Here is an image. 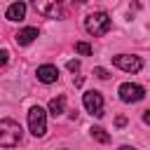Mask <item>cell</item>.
Listing matches in <instances>:
<instances>
[{"label":"cell","instance_id":"obj_11","mask_svg":"<svg viewBox=\"0 0 150 150\" xmlns=\"http://www.w3.org/2000/svg\"><path fill=\"white\" fill-rule=\"evenodd\" d=\"M63 108H66V96H56V98L49 101V112H52L54 117H59V115L63 112Z\"/></svg>","mask_w":150,"mask_h":150},{"label":"cell","instance_id":"obj_14","mask_svg":"<svg viewBox=\"0 0 150 150\" xmlns=\"http://www.w3.org/2000/svg\"><path fill=\"white\" fill-rule=\"evenodd\" d=\"M94 75H96V77H101V80H108V77H110L105 68H94Z\"/></svg>","mask_w":150,"mask_h":150},{"label":"cell","instance_id":"obj_15","mask_svg":"<svg viewBox=\"0 0 150 150\" xmlns=\"http://www.w3.org/2000/svg\"><path fill=\"white\" fill-rule=\"evenodd\" d=\"M7 61H9V52L0 49V66H7Z\"/></svg>","mask_w":150,"mask_h":150},{"label":"cell","instance_id":"obj_9","mask_svg":"<svg viewBox=\"0 0 150 150\" xmlns=\"http://www.w3.org/2000/svg\"><path fill=\"white\" fill-rule=\"evenodd\" d=\"M38 38V28H33V26H28V28H21L16 35H14V40H16V45H21V47H26V45H30L33 40Z\"/></svg>","mask_w":150,"mask_h":150},{"label":"cell","instance_id":"obj_1","mask_svg":"<svg viewBox=\"0 0 150 150\" xmlns=\"http://www.w3.org/2000/svg\"><path fill=\"white\" fill-rule=\"evenodd\" d=\"M21 138H23V131H21L19 122H14L9 117L0 120V145L2 148H14L21 143Z\"/></svg>","mask_w":150,"mask_h":150},{"label":"cell","instance_id":"obj_3","mask_svg":"<svg viewBox=\"0 0 150 150\" xmlns=\"http://www.w3.org/2000/svg\"><path fill=\"white\" fill-rule=\"evenodd\" d=\"M28 127H30L33 136H45V131H47V112L40 105H33L28 110Z\"/></svg>","mask_w":150,"mask_h":150},{"label":"cell","instance_id":"obj_19","mask_svg":"<svg viewBox=\"0 0 150 150\" xmlns=\"http://www.w3.org/2000/svg\"><path fill=\"white\" fill-rule=\"evenodd\" d=\"M117 150H134L131 145H122V148H117Z\"/></svg>","mask_w":150,"mask_h":150},{"label":"cell","instance_id":"obj_4","mask_svg":"<svg viewBox=\"0 0 150 150\" xmlns=\"http://www.w3.org/2000/svg\"><path fill=\"white\" fill-rule=\"evenodd\" d=\"M143 96H145V89H143L141 84H131V82L120 84V98H122L124 103H138Z\"/></svg>","mask_w":150,"mask_h":150},{"label":"cell","instance_id":"obj_10","mask_svg":"<svg viewBox=\"0 0 150 150\" xmlns=\"http://www.w3.org/2000/svg\"><path fill=\"white\" fill-rule=\"evenodd\" d=\"M5 16H7L9 21H21V19L26 16V5H23V2H14V5H9Z\"/></svg>","mask_w":150,"mask_h":150},{"label":"cell","instance_id":"obj_7","mask_svg":"<svg viewBox=\"0 0 150 150\" xmlns=\"http://www.w3.org/2000/svg\"><path fill=\"white\" fill-rule=\"evenodd\" d=\"M33 7H35L38 14H42V16H47V19H56V16L63 14L61 2H56V0H52V2H33Z\"/></svg>","mask_w":150,"mask_h":150},{"label":"cell","instance_id":"obj_8","mask_svg":"<svg viewBox=\"0 0 150 150\" xmlns=\"http://www.w3.org/2000/svg\"><path fill=\"white\" fill-rule=\"evenodd\" d=\"M38 80L40 82H45V84H52V82H56L59 80V68L56 66H52V63H45V66H40L38 68Z\"/></svg>","mask_w":150,"mask_h":150},{"label":"cell","instance_id":"obj_2","mask_svg":"<svg viewBox=\"0 0 150 150\" xmlns=\"http://www.w3.org/2000/svg\"><path fill=\"white\" fill-rule=\"evenodd\" d=\"M84 28L91 33V35H105L110 28H112V21H110V16L105 14V12H94V14H89L87 19H84Z\"/></svg>","mask_w":150,"mask_h":150},{"label":"cell","instance_id":"obj_5","mask_svg":"<svg viewBox=\"0 0 150 150\" xmlns=\"http://www.w3.org/2000/svg\"><path fill=\"white\" fill-rule=\"evenodd\" d=\"M112 63H115L117 68L127 70V73H138V70L143 68V61H141L138 56H129V54H117V56H112Z\"/></svg>","mask_w":150,"mask_h":150},{"label":"cell","instance_id":"obj_13","mask_svg":"<svg viewBox=\"0 0 150 150\" xmlns=\"http://www.w3.org/2000/svg\"><path fill=\"white\" fill-rule=\"evenodd\" d=\"M75 52L82 54V56H89V54H91V45H87V42H75Z\"/></svg>","mask_w":150,"mask_h":150},{"label":"cell","instance_id":"obj_17","mask_svg":"<svg viewBox=\"0 0 150 150\" xmlns=\"http://www.w3.org/2000/svg\"><path fill=\"white\" fill-rule=\"evenodd\" d=\"M80 68V61H68V70H77Z\"/></svg>","mask_w":150,"mask_h":150},{"label":"cell","instance_id":"obj_6","mask_svg":"<svg viewBox=\"0 0 150 150\" xmlns=\"http://www.w3.org/2000/svg\"><path fill=\"white\" fill-rule=\"evenodd\" d=\"M82 103H84V108H87L91 115L103 117V96H101L98 91H87V94L82 96Z\"/></svg>","mask_w":150,"mask_h":150},{"label":"cell","instance_id":"obj_18","mask_svg":"<svg viewBox=\"0 0 150 150\" xmlns=\"http://www.w3.org/2000/svg\"><path fill=\"white\" fill-rule=\"evenodd\" d=\"M143 122H145V124H150V110H145V115H143Z\"/></svg>","mask_w":150,"mask_h":150},{"label":"cell","instance_id":"obj_16","mask_svg":"<svg viewBox=\"0 0 150 150\" xmlns=\"http://www.w3.org/2000/svg\"><path fill=\"white\" fill-rule=\"evenodd\" d=\"M124 124H127V117L124 115H117L115 117V127H124Z\"/></svg>","mask_w":150,"mask_h":150},{"label":"cell","instance_id":"obj_12","mask_svg":"<svg viewBox=\"0 0 150 150\" xmlns=\"http://www.w3.org/2000/svg\"><path fill=\"white\" fill-rule=\"evenodd\" d=\"M91 136H94L98 143H103V145H105V143H110V136H108V134H105V129H101V127H94V129H91Z\"/></svg>","mask_w":150,"mask_h":150}]
</instances>
